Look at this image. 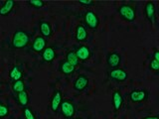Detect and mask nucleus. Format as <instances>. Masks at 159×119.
<instances>
[{
    "label": "nucleus",
    "instance_id": "aec40b11",
    "mask_svg": "<svg viewBox=\"0 0 159 119\" xmlns=\"http://www.w3.org/2000/svg\"><path fill=\"white\" fill-rule=\"evenodd\" d=\"M17 100L19 102L20 105L22 106H27L28 103H29V96H28V93L25 91H22V92H19L17 94Z\"/></svg>",
    "mask_w": 159,
    "mask_h": 119
},
{
    "label": "nucleus",
    "instance_id": "bb28decb",
    "mask_svg": "<svg viewBox=\"0 0 159 119\" xmlns=\"http://www.w3.org/2000/svg\"><path fill=\"white\" fill-rule=\"evenodd\" d=\"M79 3L82 5H84V6H93L94 4L93 0H79Z\"/></svg>",
    "mask_w": 159,
    "mask_h": 119
},
{
    "label": "nucleus",
    "instance_id": "f8f14e48",
    "mask_svg": "<svg viewBox=\"0 0 159 119\" xmlns=\"http://www.w3.org/2000/svg\"><path fill=\"white\" fill-rule=\"evenodd\" d=\"M40 32H41V36H43L44 38L51 37L53 34V29L51 24L46 21L40 22Z\"/></svg>",
    "mask_w": 159,
    "mask_h": 119
},
{
    "label": "nucleus",
    "instance_id": "a211bd4d",
    "mask_svg": "<svg viewBox=\"0 0 159 119\" xmlns=\"http://www.w3.org/2000/svg\"><path fill=\"white\" fill-rule=\"evenodd\" d=\"M76 67H74L73 64H71L69 62L65 61L61 64H60V72L64 74H71L75 72Z\"/></svg>",
    "mask_w": 159,
    "mask_h": 119
},
{
    "label": "nucleus",
    "instance_id": "412c9836",
    "mask_svg": "<svg viewBox=\"0 0 159 119\" xmlns=\"http://www.w3.org/2000/svg\"><path fill=\"white\" fill-rule=\"evenodd\" d=\"M67 62H69L71 64H73L74 67H76L79 64L80 60L78 59L76 53H75L74 51H71L67 54Z\"/></svg>",
    "mask_w": 159,
    "mask_h": 119
},
{
    "label": "nucleus",
    "instance_id": "b1692460",
    "mask_svg": "<svg viewBox=\"0 0 159 119\" xmlns=\"http://www.w3.org/2000/svg\"><path fill=\"white\" fill-rule=\"evenodd\" d=\"M8 114H9V108L6 105L0 104V118L6 117Z\"/></svg>",
    "mask_w": 159,
    "mask_h": 119
},
{
    "label": "nucleus",
    "instance_id": "7ed1b4c3",
    "mask_svg": "<svg viewBox=\"0 0 159 119\" xmlns=\"http://www.w3.org/2000/svg\"><path fill=\"white\" fill-rule=\"evenodd\" d=\"M84 23L89 29H97L99 25V19L98 15L93 11H87L84 16Z\"/></svg>",
    "mask_w": 159,
    "mask_h": 119
},
{
    "label": "nucleus",
    "instance_id": "6ab92c4d",
    "mask_svg": "<svg viewBox=\"0 0 159 119\" xmlns=\"http://www.w3.org/2000/svg\"><path fill=\"white\" fill-rule=\"evenodd\" d=\"M22 74H23V73H22V69L20 68V67L15 66V67H13L11 71H10L9 76L12 81L16 82V81H19V79H21Z\"/></svg>",
    "mask_w": 159,
    "mask_h": 119
},
{
    "label": "nucleus",
    "instance_id": "9b49d317",
    "mask_svg": "<svg viewBox=\"0 0 159 119\" xmlns=\"http://www.w3.org/2000/svg\"><path fill=\"white\" fill-rule=\"evenodd\" d=\"M148 97V92L144 89L141 90H133L130 93V99L133 102H142Z\"/></svg>",
    "mask_w": 159,
    "mask_h": 119
},
{
    "label": "nucleus",
    "instance_id": "9d476101",
    "mask_svg": "<svg viewBox=\"0 0 159 119\" xmlns=\"http://www.w3.org/2000/svg\"><path fill=\"white\" fill-rule=\"evenodd\" d=\"M63 102V99H62V93L60 90H56L54 92L52 99H51V109L56 112L58 111V109L61 107V104Z\"/></svg>",
    "mask_w": 159,
    "mask_h": 119
},
{
    "label": "nucleus",
    "instance_id": "0eeeda50",
    "mask_svg": "<svg viewBox=\"0 0 159 119\" xmlns=\"http://www.w3.org/2000/svg\"><path fill=\"white\" fill-rule=\"evenodd\" d=\"M107 64L111 68H118L119 64H120V63H121V57L119 56L118 53L112 52V53H109L107 55Z\"/></svg>",
    "mask_w": 159,
    "mask_h": 119
},
{
    "label": "nucleus",
    "instance_id": "423d86ee",
    "mask_svg": "<svg viewBox=\"0 0 159 119\" xmlns=\"http://www.w3.org/2000/svg\"><path fill=\"white\" fill-rule=\"evenodd\" d=\"M76 55L78 59L80 60V61H88V60L91 58V55H92V52H91V49H89L88 46H84V45H83V46H80L79 48H77L76 50Z\"/></svg>",
    "mask_w": 159,
    "mask_h": 119
},
{
    "label": "nucleus",
    "instance_id": "f257e3e1",
    "mask_svg": "<svg viewBox=\"0 0 159 119\" xmlns=\"http://www.w3.org/2000/svg\"><path fill=\"white\" fill-rule=\"evenodd\" d=\"M30 42L29 35L22 30H18L14 33L12 38V47L14 49H23L28 46Z\"/></svg>",
    "mask_w": 159,
    "mask_h": 119
},
{
    "label": "nucleus",
    "instance_id": "f03ea898",
    "mask_svg": "<svg viewBox=\"0 0 159 119\" xmlns=\"http://www.w3.org/2000/svg\"><path fill=\"white\" fill-rule=\"evenodd\" d=\"M118 13L120 17L127 22H133L136 18V12L131 5L123 4L118 8Z\"/></svg>",
    "mask_w": 159,
    "mask_h": 119
},
{
    "label": "nucleus",
    "instance_id": "a878e982",
    "mask_svg": "<svg viewBox=\"0 0 159 119\" xmlns=\"http://www.w3.org/2000/svg\"><path fill=\"white\" fill-rule=\"evenodd\" d=\"M150 68L153 71H159V63L156 60H152L150 63Z\"/></svg>",
    "mask_w": 159,
    "mask_h": 119
},
{
    "label": "nucleus",
    "instance_id": "c85d7f7f",
    "mask_svg": "<svg viewBox=\"0 0 159 119\" xmlns=\"http://www.w3.org/2000/svg\"><path fill=\"white\" fill-rule=\"evenodd\" d=\"M143 119H159V116H147L144 117Z\"/></svg>",
    "mask_w": 159,
    "mask_h": 119
},
{
    "label": "nucleus",
    "instance_id": "cd10ccee",
    "mask_svg": "<svg viewBox=\"0 0 159 119\" xmlns=\"http://www.w3.org/2000/svg\"><path fill=\"white\" fill-rule=\"evenodd\" d=\"M154 60H156V61L159 63V51L154 53Z\"/></svg>",
    "mask_w": 159,
    "mask_h": 119
},
{
    "label": "nucleus",
    "instance_id": "5701e85b",
    "mask_svg": "<svg viewBox=\"0 0 159 119\" xmlns=\"http://www.w3.org/2000/svg\"><path fill=\"white\" fill-rule=\"evenodd\" d=\"M27 3H29L31 6H33L34 8H36V9L42 8V7H44V5H45V2L43 1V0H28Z\"/></svg>",
    "mask_w": 159,
    "mask_h": 119
},
{
    "label": "nucleus",
    "instance_id": "2eb2a0df",
    "mask_svg": "<svg viewBox=\"0 0 159 119\" xmlns=\"http://www.w3.org/2000/svg\"><path fill=\"white\" fill-rule=\"evenodd\" d=\"M15 6V1L14 0H6L2 5V7L0 8V15L1 16H7L10 12L12 11V9Z\"/></svg>",
    "mask_w": 159,
    "mask_h": 119
},
{
    "label": "nucleus",
    "instance_id": "c756f323",
    "mask_svg": "<svg viewBox=\"0 0 159 119\" xmlns=\"http://www.w3.org/2000/svg\"><path fill=\"white\" fill-rule=\"evenodd\" d=\"M75 119H82V118H75Z\"/></svg>",
    "mask_w": 159,
    "mask_h": 119
},
{
    "label": "nucleus",
    "instance_id": "39448f33",
    "mask_svg": "<svg viewBox=\"0 0 159 119\" xmlns=\"http://www.w3.org/2000/svg\"><path fill=\"white\" fill-rule=\"evenodd\" d=\"M109 77H111L112 81L125 82L128 78V73L122 68H113L109 72Z\"/></svg>",
    "mask_w": 159,
    "mask_h": 119
},
{
    "label": "nucleus",
    "instance_id": "6e6552de",
    "mask_svg": "<svg viewBox=\"0 0 159 119\" xmlns=\"http://www.w3.org/2000/svg\"><path fill=\"white\" fill-rule=\"evenodd\" d=\"M89 86V78L84 76V74H81L80 77H78L76 78V81L74 82V88L78 91H83L84 90Z\"/></svg>",
    "mask_w": 159,
    "mask_h": 119
},
{
    "label": "nucleus",
    "instance_id": "4be33fe9",
    "mask_svg": "<svg viewBox=\"0 0 159 119\" xmlns=\"http://www.w3.org/2000/svg\"><path fill=\"white\" fill-rule=\"evenodd\" d=\"M12 89L15 92H22L25 91V83L22 79H19V81L14 82V83L12 84Z\"/></svg>",
    "mask_w": 159,
    "mask_h": 119
},
{
    "label": "nucleus",
    "instance_id": "1a4fd4ad",
    "mask_svg": "<svg viewBox=\"0 0 159 119\" xmlns=\"http://www.w3.org/2000/svg\"><path fill=\"white\" fill-rule=\"evenodd\" d=\"M46 39H45L43 36H37L34 39L33 44H32V49L35 52H43L45 49H46Z\"/></svg>",
    "mask_w": 159,
    "mask_h": 119
},
{
    "label": "nucleus",
    "instance_id": "4468645a",
    "mask_svg": "<svg viewBox=\"0 0 159 119\" xmlns=\"http://www.w3.org/2000/svg\"><path fill=\"white\" fill-rule=\"evenodd\" d=\"M88 38L87 28L83 25H78L76 28V39L78 42H84Z\"/></svg>",
    "mask_w": 159,
    "mask_h": 119
},
{
    "label": "nucleus",
    "instance_id": "20e7f679",
    "mask_svg": "<svg viewBox=\"0 0 159 119\" xmlns=\"http://www.w3.org/2000/svg\"><path fill=\"white\" fill-rule=\"evenodd\" d=\"M61 112L66 118H72L76 112L75 104L70 100H64L61 104Z\"/></svg>",
    "mask_w": 159,
    "mask_h": 119
},
{
    "label": "nucleus",
    "instance_id": "dca6fc26",
    "mask_svg": "<svg viewBox=\"0 0 159 119\" xmlns=\"http://www.w3.org/2000/svg\"><path fill=\"white\" fill-rule=\"evenodd\" d=\"M145 14L146 17L150 22H153L154 19H155V14H156V10H155V5L153 2H147L145 5Z\"/></svg>",
    "mask_w": 159,
    "mask_h": 119
},
{
    "label": "nucleus",
    "instance_id": "ddd939ff",
    "mask_svg": "<svg viewBox=\"0 0 159 119\" xmlns=\"http://www.w3.org/2000/svg\"><path fill=\"white\" fill-rule=\"evenodd\" d=\"M42 58L44 60V62H46V63H51V62H53L54 59L56 58V52H55L54 48H52V47H47L42 52Z\"/></svg>",
    "mask_w": 159,
    "mask_h": 119
},
{
    "label": "nucleus",
    "instance_id": "393cba45",
    "mask_svg": "<svg viewBox=\"0 0 159 119\" xmlns=\"http://www.w3.org/2000/svg\"><path fill=\"white\" fill-rule=\"evenodd\" d=\"M24 115H25V118L26 119H36V117H35L34 113L30 110L29 108H25L24 109Z\"/></svg>",
    "mask_w": 159,
    "mask_h": 119
},
{
    "label": "nucleus",
    "instance_id": "f3484780",
    "mask_svg": "<svg viewBox=\"0 0 159 119\" xmlns=\"http://www.w3.org/2000/svg\"><path fill=\"white\" fill-rule=\"evenodd\" d=\"M112 103H113V107L114 110H119L120 107L122 106L123 103V97L121 95V93L116 90L112 94Z\"/></svg>",
    "mask_w": 159,
    "mask_h": 119
}]
</instances>
